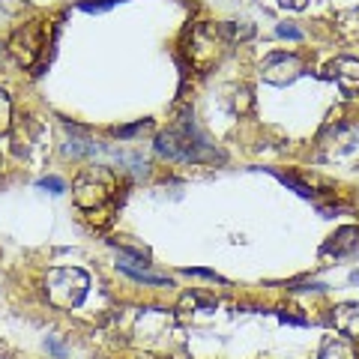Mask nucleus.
<instances>
[{
  "mask_svg": "<svg viewBox=\"0 0 359 359\" xmlns=\"http://www.w3.org/2000/svg\"><path fill=\"white\" fill-rule=\"evenodd\" d=\"M156 153L174 162H195V165L224 162V153L216 150V144L195 126V120H180L168 132H162L156 138Z\"/></svg>",
  "mask_w": 359,
  "mask_h": 359,
  "instance_id": "f257e3e1",
  "label": "nucleus"
},
{
  "mask_svg": "<svg viewBox=\"0 0 359 359\" xmlns=\"http://www.w3.org/2000/svg\"><path fill=\"white\" fill-rule=\"evenodd\" d=\"M90 290V276L81 266H54L45 276V297L54 309L72 311L84 302Z\"/></svg>",
  "mask_w": 359,
  "mask_h": 359,
  "instance_id": "f03ea898",
  "label": "nucleus"
},
{
  "mask_svg": "<svg viewBox=\"0 0 359 359\" xmlns=\"http://www.w3.org/2000/svg\"><path fill=\"white\" fill-rule=\"evenodd\" d=\"M114 186L117 180L108 168H90V171H81L72 183V198L75 204L87 210V212H96L102 210L111 198H114Z\"/></svg>",
  "mask_w": 359,
  "mask_h": 359,
  "instance_id": "7ed1b4c3",
  "label": "nucleus"
},
{
  "mask_svg": "<svg viewBox=\"0 0 359 359\" xmlns=\"http://www.w3.org/2000/svg\"><path fill=\"white\" fill-rule=\"evenodd\" d=\"M42 48H45V25L42 21H27V25H21L13 36H9V45H6V51L13 54V60L18 66H25V69L36 66Z\"/></svg>",
  "mask_w": 359,
  "mask_h": 359,
  "instance_id": "20e7f679",
  "label": "nucleus"
},
{
  "mask_svg": "<svg viewBox=\"0 0 359 359\" xmlns=\"http://www.w3.org/2000/svg\"><path fill=\"white\" fill-rule=\"evenodd\" d=\"M302 60L297 54H287V51H273L266 54L264 63H261V78L266 84H276V87H285V84H294L297 78L302 75Z\"/></svg>",
  "mask_w": 359,
  "mask_h": 359,
  "instance_id": "39448f33",
  "label": "nucleus"
},
{
  "mask_svg": "<svg viewBox=\"0 0 359 359\" xmlns=\"http://www.w3.org/2000/svg\"><path fill=\"white\" fill-rule=\"evenodd\" d=\"M323 75L332 78L344 96H356V93H359V60H353V57H339V60H332V63L327 66V72H323Z\"/></svg>",
  "mask_w": 359,
  "mask_h": 359,
  "instance_id": "423d86ee",
  "label": "nucleus"
},
{
  "mask_svg": "<svg viewBox=\"0 0 359 359\" xmlns=\"http://www.w3.org/2000/svg\"><path fill=\"white\" fill-rule=\"evenodd\" d=\"M330 320L341 335H347V339H359V306L356 302H341V306H335Z\"/></svg>",
  "mask_w": 359,
  "mask_h": 359,
  "instance_id": "0eeeda50",
  "label": "nucleus"
},
{
  "mask_svg": "<svg viewBox=\"0 0 359 359\" xmlns=\"http://www.w3.org/2000/svg\"><path fill=\"white\" fill-rule=\"evenodd\" d=\"M356 243H359V228L356 224H347V228H339L332 233V237L323 243V255H335V257H344L347 252H353L356 249Z\"/></svg>",
  "mask_w": 359,
  "mask_h": 359,
  "instance_id": "6e6552de",
  "label": "nucleus"
},
{
  "mask_svg": "<svg viewBox=\"0 0 359 359\" xmlns=\"http://www.w3.org/2000/svg\"><path fill=\"white\" fill-rule=\"evenodd\" d=\"M318 359H356L353 339H347V335H330V339L323 341Z\"/></svg>",
  "mask_w": 359,
  "mask_h": 359,
  "instance_id": "1a4fd4ad",
  "label": "nucleus"
},
{
  "mask_svg": "<svg viewBox=\"0 0 359 359\" xmlns=\"http://www.w3.org/2000/svg\"><path fill=\"white\" fill-rule=\"evenodd\" d=\"M120 273H126L129 278L141 285H171V278L162 276V273H150V269H141V266H129V264H117Z\"/></svg>",
  "mask_w": 359,
  "mask_h": 359,
  "instance_id": "9d476101",
  "label": "nucleus"
},
{
  "mask_svg": "<svg viewBox=\"0 0 359 359\" xmlns=\"http://www.w3.org/2000/svg\"><path fill=\"white\" fill-rule=\"evenodd\" d=\"M9 129H13V99L0 87V135H6Z\"/></svg>",
  "mask_w": 359,
  "mask_h": 359,
  "instance_id": "9b49d317",
  "label": "nucleus"
},
{
  "mask_svg": "<svg viewBox=\"0 0 359 359\" xmlns=\"http://www.w3.org/2000/svg\"><path fill=\"white\" fill-rule=\"evenodd\" d=\"M180 309H216V299L201 297V294H186L180 299Z\"/></svg>",
  "mask_w": 359,
  "mask_h": 359,
  "instance_id": "f8f14e48",
  "label": "nucleus"
},
{
  "mask_svg": "<svg viewBox=\"0 0 359 359\" xmlns=\"http://www.w3.org/2000/svg\"><path fill=\"white\" fill-rule=\"evenodd\" d=\"M150 129V120H138V123H132V126H123V129H114L117 138H132V135H138V132H147Z\"/></svg>",
  "mask_w": 359,
  "mask_h": 359,
  "instance_id": "ddd939ff",
  "label": "nucleus"
},
{
  "mask_svg": "<svg viewBox=\"0 0 359 359\" xmlns=\"http://www.w3.org/2000/svg\"><path fill=\"white\" fill-rule=\"evenodd\" d=\"M39 189H48L51 195H60V192H66V183L60 177H42L39 180Z\"/></svg>",
  "mask_w": 359,
  "mask_h": 359,
  "instance_id": "4468645a",
  "label": "nucleus"
},
{
  "mask_svg": "<svg viewBox=\"0 0 359 359\" xmlns=\"http://www.w3.org/2000/svg\"><path fill=\"white\" fill-rule=\"evenodd\" d=\"M278 180H282V183L285 186H290V189H297V195H302V198H311L314 192H311V189L306 186V183H299V180H294V177H285V174H276Z\"/></svg>",
  "mask_w": 359,
  "mask_h": 359,
  "instance_id": "2eb2a0df",
  "label": "nucleus"
},
{
  "mask_svg": "<svg viewBox=\"0 0 359 359\" xmlns=\"http://www.w3.org/2000/svg\"><path fill=\"white\" fill-rule=\"evenodd\" d=\"M276 36H282V39H302V30L297 25H290V21H285V25L276 27Z\"/></svg>",
  "mask_w": 359,
  "mask_h": 359,
  "instance_id": "dca6fc26",
  "label": "nucleus"
},
{
  "mask_svg": "<svg viewBox=\"0 0 359 359\" xmlns=\"http://www.w3.org/2000/svg\"><path fill=\"white\" fill-rule=\"evenodd\" d=\"M117 4H120V0H96V4H90V0H84L81 9H84V13H105V9L117 6Z\"/></svg>",
  "mask_w": 359,
  "mask_h": 359,
  "instance_id": "f3484780",
  "label": "nucleus"
},
{
  "mask_svg": "<svg viewBox=\"0 0 359 359\" xmlns=\"http://www.w3.org/2000/svg\"><path fill=\"white\" fill-rule=\"evenodd\" d=\"M186 276H201V278H210V282H219V285H224V278L219 276V273H212V269H201V266H189V269H183Z\"/></svg>",
  "mask_w": 359,
  "mask_h": 359,
  "instance_id": "a211bd4d",
  "label": "nucleus"
},
{
  "mask_svg": "<svg viewBox=\"0 0 359 359\" xmlns=\"http://www.w3.org/2000/svg\"><path fill=\"white\" fill-rule=\"evenodd\" d=\"M45 347H48V351L54 353V356H66V351H63V344H57V341H54V339H48V341H45Z\"/></svg>",
  "mask_w": 359,
  "mask_h": 359,
  "instance_id": "6ab92c4d",
  "label": "nucleus"
},
{
  "mask_svg": "<svg viewBox=\"0 0 359 359\" xmlns=\"http://www.w3.org/2000/svg\"><path fill=\"white\" fill-rule=\"evenodd\" d=\"M278 4H282L285 9H306L309 0H278Z\"/></svg>",
  "mask_w": 359,
  "mask_h": 359,
  "instance_id": "aec40b11",
  "label": "nucleus"
},
{
  "mask_svg": "<svg viewBox=\"0 0 359 359\" xmlns=\"http://www.w3.org/2000/svg\"><path fill=\"white\" fill-rule=\"evenodd\" d=\"M351 282H353V285H359V273H351Z\"/></svg>",
  "mask_w": 359,
  "mask_h": 359,
  "instance_id": "412c9836",
  "label": "nucleus"
},
{
  "mask_svg": "<svg viewBox=\"0 0 359 359\" xmlns=\"http://www.w3.org/2000/svg\"><path fill=\"white\" fill-rule=\"evenodd\" d=\"M0 162H4V156H0Z\"/></svg>",
  "mask_w": 359,
  "mask_h": 359,
  "instance_id": "4be33fe9",
  "label": "nucleus"
}]
</instances>
